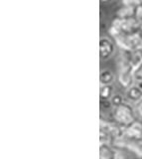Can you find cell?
I'll return each mask as SVG.
<instances>
[{
	"label": "cell",
	"instance_id": "2",
	"mask_svg": "<svg viewBox=\"0 0 142 159\" xmlns=\"http://www.w3.org/2000/svg\"><path fill=\"white\" fill-rule=\"evenodd\" d=\"M132 54V52H131ZM131 54L129 58H123L122 59V63L119 69L118 74V82L121 84L122 88L128 89L130 87H132V84L134 81L133 77V67L130 63L131 60Z\"/></svg>",
	"mask_w": 142,
	"mask_h": 159
},
{
	"label": "cell",
	"instance_id": "11",
	"mask_svg": "<svg viewBox=\"0 0 142 159\" xmlns=\"http://www.w3.org/2000/svg\"><path fill=\"white\" fill-rule=\"evenodd\" d=\"M122 4L128 8H136L140 4H142V1L141 0H122Z\"/></svg>",
	"mask_w": 142,
	"mask_h": 159
},
{
	"label": "cell",
	"instance_id": "5",
	"mask_svg": "<svg viewBox=\"0 0 142 159\" xmlns=\"http://www.w3.org/2000/svg\"><path fill=\"white\" fill-rule=\"evenodd\" d=\"M114 52V45L109 38L100 40V57L102 60L109 59Z\"/></svg>",
	"mask_w": 142,
	"mask_h": 159
},
{
	"label": "cell",
	"instance_id": "12",
	"mask_svg": "<svg viewBox=\"0 0 142 159\" xmlns=\"http://www.w3.org/2000/svg\"><path fill=\"white\" fill-rule=\"evenodd\" d=\"M110 102H111V106H113L114 107L120 106L124 102H123V98L120 96V94H114L113 97L110 98Z\"/></svg>",
	"mask_w": 142,
	"mask_h": 159
},
{
	"label": "cell",
	"instance_id": "10",
	"mask_svg": "<svg viewBox=\"0 0 142 159\" xmlns=\"http://www.w3.org/2000/svg\"><path fill=\"white\" fill-rule=\"evenodd\" d=\"M133 77L134 81H137L139 83L142 82V62L136 68L133 69Z\"/></svg>",
	"mask_w": 142,
	"mask_h": 159
},
{
	"label": "cell",
	"instance_id": "13",
	"mask_svg": "<svg viewBox=\"0 0 142 159\" xmlns=\"http://www.w3.org/2000/svg\"><path fill=\"white\" fill-rule=\"evenodd\" d=\"M136 113L140 117H142V99L138 102H136Z\"/></svg>",
	"mask_w": 142,
	"mask_h": 159
},
{
	"label": "cell",
	"instance_id": "15",
	"mask_svg": "<svg viewBox=\"0 0 142 159\" xmlns=\"http://www.w3.org/2000/svg\"><path fill=\"white\" fill-rule=\"evenodd\" d=\"M101 1H109V0H101Z\"/></svg>",
	"mask_w": 142,
	"mask_h": 159
},
{
	"label": "cell",
	"instance_id": "3",
	"mask_svg": "<svg viewBox=\"0 0 142 159\" xmlns=\"http://www.w3.org/2000/svg\"><path fill=\"white\" fill-rule=\"evenodd\" d=\"M113 117L117 123L122 124L125 127L134 121V111L128 103L123 102L120 106L114 107Z\"/></svg>",
	"mask_w": 142,
	"mask_h": 159
},
{
	"label": "cell",
	"instance_id": "16",
	"mask_svg": "<svg viewBox=\"0 0 142 159\" xmlns=\"http://www.w3.org/2000/svg\"><path fill=\"white\" fill-rule=\"evenodd\" d=\"M141 1H142V0H141Z\"/></svg>",
	"mask_w": 142,
	"mask_h": 159
},
{
	"label": "cell",
	"instance_id": "6",
	"mask_svg": "<svg viewBox=\"0 0 142 159\" xmlns=\"http://www.w3.org/2000/svg\"><path fill=\"white\" fill-rule=\"evenodd\" d=\"M126 98L131 102H138L142 99V88L139 86H132L126 91Z\"/></svg>",
	"mask_w": 142,
	"mask_h": 159
},
{
	"label": "cell",
	"instance_id": "1",
	"mask_svg": "<svg viewBox=\"0 0 142 159\" xmlns=\"http://www.w3.org/2000/svg\"><path fill=\"white\" fill-rule=\"evenodd\" d=\"M117 45L127 52H137L142 50V36L135 34H118L114 36Z\"/></svg>",
	"mask_w": 142,
	"mask_h": 159
},
{
	"label": "cell",
	"instance_id": "8",
	"mask_svg": "<svg viewBox=\"0 0 142 159\" xmlns=\"http://www.w3.org/2000/svg\"><path fill=\"white\" fill-rule=\"evenodd\" d=\"M112 93H113V88L111 84H106V86H101L100 87V97L101 101H109L112 97Z\"/></svg>",
	"mask_w": 142,
	"mask_h": 159
},
{
	"label": "cell",
	"instance_id": "4",
	"mask_svg": "<svg viewBox=\"0 0 142 159\" xmlns=\"http://www.w3.org/2000/svg\"><path fill=\"white\" fill-rule=\"evenodd\" d=\"M123 135L129 140L140 141L142 139V122L133 121L129 125L124 127Z\"/></svg>",
	"mask_w": 142,
	"mask_h": 159
},
{
	"label": "cell",
	"instance_id": "14",
	"mask_svg": "<svg viewBox=\"0 0 142 159\" xmlns=\"http://www.w3.org/2000/svg\"><path fill=\"white\" fill-rule=\"evenodd\" d=\"M140 31L142 32V21H141V24H140Z\"/></svg>",
	"mask_w": 142,
	"mask_h": 159
},
{
	"label": "cell",
	"instance_id": "7",
	"mask_svg": "<svg viewBox=\"0 0 142 159\" xmlns=\"http://www.w3.org/2000/svg\"><path fill=\"white\" fill-rule=\"evenodd\" d=\"M116 153L112 150L109 144H100V159H115Z\"/></svg>",
	"mask_w": 142,
	"mask_h": 159
},
{
	"label": "cell",
	"instance_id": "9",
	"mask_svg": "<svg viewBox=\"0 0 142 159\" xmlns=\"http://www.w3.org/2000/svg\"><path fill=\"white\" fill-rule=\"evenodd\" d=\"M113 81V74H112L109 70H104L100 75V82L101 86H106V84H110Z\"/></svg>",
	"mask_w": 142,
	"mask_h": 159
}]
</instances>
